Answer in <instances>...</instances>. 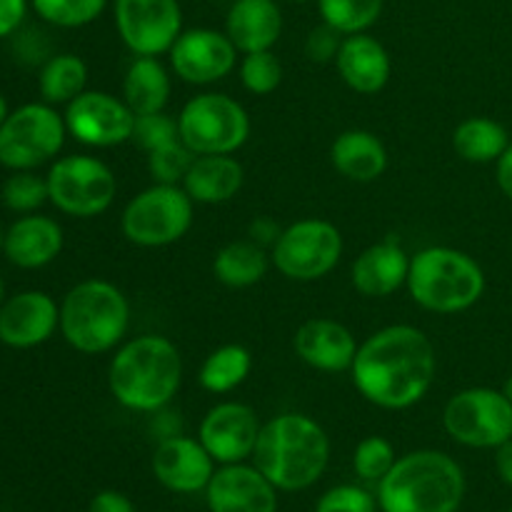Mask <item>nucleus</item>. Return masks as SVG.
I'll use <instances>...</instances> for the list:
<instances>
[{
	"label": "nucleus",
	"instance_id": "obj_1",
	"mask_svg": "<svg viewBox=\"0 0 512 512\" xmlns=\"http://www.w3.org/2000/svg\"><path fill=\"white\" fill-rule=\"evenodd\" d=\"M350 375L370 405L408 410L433 388L438 355L433 340L420 328L405 323L388 325L360 343Z\"/></svg>",
	"mask_w": 512,
	"mask_h": 512
},
{
	"label": "nucleus",
	"instance_id": "obj_2",
	"mask_svg": "<svg viewBox=\"0 0 512 512\" xmlns=\"http://www.w3.org/2000/svg\"><path fill=\"white\" fill-rule=\"evenodd\" d=\"M183 385V355L165 335H138L115 348L108 365V390L133 413H160Z\"/></svg>",
	"mask_w": 512,
	"mask_h": 512
},
{
	"label": "nucleus",
	"instance_id": "obj_3",
	"mask_svg": "<svg viewBox=\"0 0 512 512\" xmlns=\"http://www.w3.org/2000/svg\"><path fill=\"white\" fill-rule=\"evenodd\" d=\"M330 463V438L323 425L303 413H283L263 423L253 465L280 490L300 493L318 483Z\"/></svg>",
	"mask_w": 512,
	"mask_h": 512
},
{
	"label": "nucleus",
	"instance_id": "obj_4",
	"mask_svg": "<svg viewBox=\"0 0 512 512\" xmlns=\"http://www.w3.org/2000/svg\"><path fill=\"white\" fill-rule=\"evenodd\" d=\"M465 490L458 460L443 450H413L380 480L375 498L383 512H458Z\"/></svg>",
	"mask_w": 512,
	"mask_h": 512
},
{
	"label": "nucleus",
	"instance_id": "obj_5",
	"mask_svg": "<svg viewBox=\"0 0 512 512\" xmlns=\"http://www.w3.org/2000/svg\"><path fill=\"white\" fill-rule=\"evenodd\" d=\"M485 270L465 250L430 245L410 258V298L428 313L458 315L480 303L485 295Z\"/></svg>",
	"mask_w": 512,
	"mask_h": 512
},
{
	"label": "nucleus",
	"instance_id": "obj_6",
	"mask_svg": "<svg viewBox=\"0 0 512 512\" xmlns=\"http://www.w3.org/2000/svg\"><path fill=\"white\" fill-rule=\"evenodd\" d=\"M128 328L130 303L110 280H83L60 303V335L83 355L110 353L123 345Z\"/></svg>",
	"mask_w": 512,
	"mask_h": 512
},
{
	"label": "nucleus",
	"instance_id": "obj_7",
	"mask_svg": "<svg viewBox=\"0 0 512 512\" xmlns=\"http://www.w3.org/2000/svg\"><path fill=\"white\" fill-rule=\"evenodd\" d=\"M195 200L183 185L153 183L128 200L120 215L125 240L138 248H168L193 228Z\"/></svg>",
	"mask_w": 512,
	"mask_h": 512
},
{
	"label": "nucleus",
	"instance_id": "obj_8",
	"mask_svg": "<svg viewBox=\"0 0 512 512\" xmlns=\"http://www.w3.org/2000/svg\"><path fill=\"white\" fill-rule=\"evenodd\" d=\"M178 133L195 155H233L248 143L250 115L230 95L200 93L180 110Z\"/></svg>",
	"mask_w": 512,
	"mask_h": 512
},
{
	"label": "nucleus",
	"instance_id": "obj_9",
	"mask_svg": "<svg viewBox=\"0 0 512 512\" xmlns=\"http://www.w3.org/2000/svg\"><path fill=\"white\" fill-rule=\"evenodd\" d=\"M68 128L50 103H25L10 110L0 125V165L8 170H38L58 160Z\"/></svg>",
	"mask_w": 512,
	"mask_h": 512
},
{
	"label": "nucleus",
	"instance_id": "obj_10",
	"mask_svg": "<svg viewBox=\"0 0 512 512\" xmlns=\"http://www.w3.org/2000/svg\"><path fill=\"white\" fill-rule=\"evenodd\" d=\"M45 180L50 203L70 218H98L118 195L113 168L95 155H63L53 160Z\"/></svg>",
	"mask_w": 512,
	"mask_h": 512
},
{
	"label": "nucleus",
	"instance_id": "obj_11",
	"mask_svg": "<svg viewBox=\"0 0 512 512\" xmlns=\"http://www.w3.org/2000/svg\"><path fill=\"white\" fill-rule=\"evenodd\" d=\"M343 235L328 220L305 218L288 225L270 248V260L283 278L313 283L338 268L343 258Z\"/></svg>",
	"mask_w": 512,
	"mask_h": 512
},
{
	"label": "nucleus",
	"instance_id": "obj_12",
	"mask_svg": "<svg viewBox=\"0 0 512 512\" xmlns=\"http://www.w3.org/2000/svg\"><path fill=\"white\" fill-rule=\"evenodd\" d=\"M443 428L455 443L495 450L512 438V403L495 388H465L443 408Z\"/></svg>",
	"mask_w": 512,
	"mask_h": 512
},
{
	"label": "nucleus",
	"instance_id": "obj_13",
	"mask_svg": "<svg viewBox=\"0 0 512 512\" xmlns=\"http://www.w3.org/2000/svg\"><path fill=\"white\" fill-rule=\"evenodd\" d=\"M115 30L133 55L170 53L183 33V8L178 0H115Z\"/></svg>",
	"mask_w": 512,
	"mask_h": 512
},
{
	"label": "nucleus",
	"instance_id": "obj_14",
	"mask_svg": "<svg viewBox=\"0 0 512 512\" xmlns=\"http://www.w3.org/2000/svg\"><path fill=\"white\" fill-rule=\"evenodd\" d=\"M65 128L88 148H115L133 140L135 118L123 98L105 90H85L65 105Z\"/></svg>",
	"mask_w": 512,
	"mask_h": 512
},
{
	"label": "nucleus",
	"instance_id": "obj_15",
	"mask_svg": "<svg viewBox=\"0 0 512 512\" xmlns=\"http://www.w3.org/2000/svg\"><path fill=\"white\" fill-rule=\"evenodd\" d=\"M168 58L170 68L183 83L213 85L233 73L238 65V48L228 33L213 28H190L180 33Z\"/></svg>",
	"mask_w": 512,
	"mask_h": 512
},
{
	"label": "nucleus",
	"instance_id": "obj_16",
	"mask_svg": "<svg viewBox=\"0 0 512 512\" xmlns=\"http://www.w3.org/2000/svg\"><path fill=\"white\" fill-rule=\"evenodd\" d=\"M263 423L250 405L225 400L213 405L200 420L198 440L218 465L245 463L253 458Z\"/></svg>",
	"mask_w": 512,
	"mask_h": 512
},
{
	"label": "nucleus",
	"instance_id": "obj_17",
	"mask_svg": "<svg viewBox=\"0 0 512 512\" xmlns=\"http://www.w3.org/2000/svg\"><path fill=\"white\" fill-rule=\"evenodd\" d=\"M215 460L198 438L170 435L158 443L153 453V475L165 490L178 495L205 493L215 475Z\"/></svg>",
	"mask_w": 512,
	"mask_h": 512
},
{
	"label": "nucleus",
	"instance_id": "obj_18",
	"mask_svg": "<svg viewBox=\"0 0 512 512\" xmlns=\"http://www.w3.org/2000/svg\"><path fill=\"white\" fill-rule=\"evenodd\" d=\"M55 330H60V305L43 290H23L0 305V343L8 348H38Z\"/></svg>",
	"mask_w": 512,
	"mask_h": 512
},
{
	"label": "nucleus",
	"instance_id": "obj_19",
	"mask_svg": "<svg viewBox=\"0 0 512 512\" xmlns=\"http://www.w3.org/2000/svg\"><path fill=\"white\" fill-rule=\"evenodd\" d=\"M280 490L255 465H220L205 488L210 512H278Z\"/></svg>",
	"mask_w": 512,
	"mask_h": 512
},
{
	"label": "nucleus",
	"instance_id": "obj_20",
	"mask_svg": "<svg viewBox=\"0 0 512 512\" xmlns=\"http://www.w3.org/2000/svg\"><path fill=\"white\" fill-rule=\"evenodd\" d=\"M293 348L308 368L320 373H345L353 368L360 345L350 328L338 320L313 318L300 325L293 338Z\"/></svg>",
	"mask_w": 512,
	"mask_h": 512
},
{
	"label": "nucleus",
	"instance_id": "obj_21",
	"mask_svg": "<svg viewBox=\"0 0 512 512\" xmlns=\"http://www.w3.org/2000/svg\"><path fill=\"white\" fill-rule=\"evenodd\" d=\"M410 258L413 255H408L403 243L395 235H388L355 258L350 270L353 288L365 298H390L408 283Z\"/></svg>",
	"mask_w": 512,
	"mask_h": 512
},
{
	"label": "nucleus",
	"instance_id": "obj_22",
	"mask_svg": "<svg viewBox=\"0 0 512 512\" xmlns=\"http://www.w3.org/2000/svg\"><path fill=\"white\" fill-rule=\"evenodd\" d=\"M65 235L58 220L48 215L28 213L20 215L3 240V255L23 270H38L53 263L63 253Z\"/></svg>",
	"mask_w": 512,
	"mask_h": 512
},
{
	"label": "nucleus",
	"instance_id": "obj_23",
	"mask_svg": "<svg viewBox=\"0 0 512 512\" xmlns=\"http://www.w3.org/2000/svg\"><path fill=\"white\" fill-rule=\"evenodd\" d=\"M335 68L350 90L358 95H375L388 85L393 75V60L378 38L368 33H353L343 38Z\"/></svg>",
	"mask_w": 512,
	"mask_h": 512
},
{
	"label": "nucleus",
	"instance_id": "obj_24",
	"mask_svg": "<svg viewBox=\"0 0 512 512\" xmlns=\"http://www.w3.org/2000/svg\"><path fill=\"white\" fill-rule=\"evenodd\" d=\"M225 33L238 53L273 50L283 35V13L275 0H235L225 18Z\"/></svg>",
	"mask_w": 512,
	"mask_h": 512
},
{
	"label": "nucleus",
	"instance_id": "obj_25",
	"mask_svg": "<svg viewBox=\"0 0 512 512\" xmlns=\"http://www.w3.org/2000/svg\"><path fill=\"white\" fill-rule=\"evenodd\" d=\"M245 168L233 155H195L183 188L195 203L220 205L243 190Z\"/></svg>",
	"mask_w": 512,
	"mask_h": 512
},
{
	"label": "nucleus",
	"instance_id": "obj_26",
	"mask_svg": "<svg viewBox=\"0 0 512 512\" xmlns=\"http://www.w3.org/2000/svg\"><path fill=\"white\" fill-rule=\"evenodd\" d=\"M330 163L353 183H373L388 170V148L370 130H345L330 145Z\"/></svg>",
	"mask_w": 512,
	"mask_h": 512
},
{
	"label": "nucleus",
	"instance_id": "obj_27",
	"mask_svg": "<svg viewBox=\"0 0 512 512\" xmlns=\"http://www.w3.org/2000/svg\"><path fill=\"white\" fill-rule=\"evenodd\" d=\"M173 80L158 58L135 55L123 78V100L135 115L163 113L168 108Z\"/></svg>",
	"mask_w": 512,
	"mask_h": 512
},
{
	"label": "nucleus",
	"instance_id": "obj_28",
	"mask_svg": "<svg viewBox=\"0 0 512 512\" xmlns=\"http://www.w3.org/2000/svg\"><path fill=\"white\" fill-rule=\"evenodd\" d=\"M270 263L273 260L268 258L263 245L253 240H233L215 253L213 275L225 288H253L268 275Z\"/></svg>",
	"mask_w": 512,
	"mask_h": 512
},
{
	"label": "nucleus",
	"instance_id": "obj_29",
	"mask_svg": "<svg viewBox=\"0 0 512 512\" xmlns=\"http://www.w3.org/2000/svg\"><path fill=\"white\" fill-rule=\"evenodd\" d=\"M510 133L503 123L485 115L465 118L453 133V148L468 163H498L500 155L508 150Z\"/></svg>",
	"mask_w": 512,
	"mask_h": 512
},
{
	"label": "nucleus",
	"instance_id": "obj_30",
	"mask_svg": "<svg viewBox=\"0 0 512 512\" xmlns=\"http://www.w3.org/2000/svg\"><path fill=\"white\" fill-rule=\"evenodd\" d=\"M253 373V355L245 345L228 343L215 348L200 365L198 380L213 395H228Z\"/></svg>",
	"mask_w": 512,
	"mask_h": 512
},
{
	"label": "nucleus",
	"instance_id": "obj_31",
	"mask_svg": "<svg viewBox=\"0 0 512 512\" xmlns=\"http://www.w3.org/2000/svg\"><path fill=\"white\" fill-rule=\"evenodd\" d=\"M40 98L50 105H68L88 90V65L80 55L58 53L48 58L38 75Z\"/></svg>",
	"mask_w": 512,
	"mask_h": 512
},
{
	"label": "nucleus",
	"instance_id": "obj_32",
	"mask_svg": "<svg viewBox=\"0 0 512 512\" xmlns=\"http://www.w3.org/2000/svg\"><path fill=\"white\" fill-rule=\"evenodd\" d=\"M385 0H318L323 23L333 25L338 33H368L378 23Z\"/></svg>",
	"mask_w": 512,
	"mask_h": 512
},
{
	"label": "nucleus",
	"instance_id": "obj_33",
	"mask_svg": "<svg viewBox=\"0 0 512 512\" xmlns=\"http://www.w3.org/2000/svg\"><path fill=\"white\" fill-rule=\"evenodd\" d=\"M110 0H30L35 13L55 28H83L98 20Z\"/></svg>",
	"mask_w": 512,
	"mask_h": 512
},
{
	"label": "nucleus",
	"instance_id": "obj_34",
	"mask_svg": "<svg viewBox=\"0 0 512 512\" xmlns=\"http://www.w3.org/2000/svg\"><path fill=\"white\" fill-rule=\"evenodd\" d=\"M45 203H50L48 180L40 178L35 170H13L3 183V205L13 213H38Z\"/></svg>",
	"mask_w": 512,
	"mask_h": 512
},
{
	"label": "nucleus",
	"instance_id": "obj_35",
	"mask_svg": "<svg viewBox=\"0 0 512 512\" xmlns=\"http://www.w3.org/2000/svg\"><path fill=\"white\" fill-rule=\"evenodd\" d=\"M395 463H398V453L383 435H368L360 440L353 453V470L363 483L378 485L393 470Z\"/></svg>",
	"mask_w": 512,
	"mask_h": 512
},
{
	"label": "nucleus",
	"instance_id": "obj_36",
	"mask_svg": "<svg viewBox=\"0 0 512 512\" xmlns=\"http://www.w3.org/2000/svg\"><path fill=\"white\" fill-rule=\"evenodd\" d=\"M240 83L253 95H270L283 83V63L273 50H258V53H245L240 60Z\"/></svg>",
	"mask_w": 512,
	"mask_h": 512
},
{
	"label": "nucleus",
	"instance_id": "obj_37",
	"mask_svg": "<svg viewBox=\"0 0 512 512\" xmlns=\"http://www.w3.org/2000/svg\"><path fill=\"white\" fill-rule=\"evenodd\" d=\"M193 160V150H190L183 140H175V143L163 145V148L148 153V173L150 178H153V183L183 185Z\"/></svg>",
	"mask_w": 512,
	"mask_h": 512
},
{
	"label": "nucleus",
	"instance_id": "obj_38",
	"mask_svg": "<svg viewBox=\"0 0 512 512\" xmlns=\"http://www.w3.org/2000/svg\"><path fill=\"white\" fill-rule=\"evenodd\" d=\"M175 140H180L178 118H170L165 110L163 113L138 115V118H135L133 143L138 145V148H143L145 153H153V150L175 143Z\"/></svg>",
	"mask_w": 512,
	"mask_h": 512
},
{
	"label": "nucleus",
	"instance_id": "obj_39",
	"mask_svg": "<svg viewBox=\"0 0 512 512\" xmlns=\"http://www.w3.org/2000/svg\"><path fill=\"white\" fill-rule=\"evenodd\" d=\"M378 498L360 485H335L318 498L315 512H378Z\"/></svg>",
	"mask_w": 512,
	"mask_h": 512
},
{
	"label": "nucleus",
	"instance_id": "obj_40",
	"mask_svg": "<svg viewBox=\"0 0 512 512\" xmlns=\"http://www.w3.org/2000/svg\"><path fill=\"white\" fill-rule=\"evenodd\" d=\"M340 45H343V33H338L333 25L323 23L308 33V40H305V55H308L310 63H335Z\"/></svg>",
	"mask_w": 512,
	"mask_h": 512
},
{
	"label": "nucleus",
	"instance_id": "obj_41",
	"mask_svg": "<svg viewBox=\"0 0 512 512\" xmlns=\"http://www.w3.org/2000/svg\"><path fill=\"white\" fill-rule=\"evenodd\" d=\"M28 13V0H0V40L13 35Z\"/></svg>",
	"mask_w": 512,
	"mask_h": 512
},
{
	"label": "nucleus",
	"instance_id": "obj_42",
	"mask_svg": "<svg viewBox=\"0 0 512 512\" xmlns=\"http://www.w3.org/2000/svg\"><path fill=\"white\" fill-rule=\"evenodd\" d=\"M88 512H135V505L128 495L118 493V490H100L90 500Z\"/></svg>",
	"mask_w": 512,
	"mask_h": 512
},
{
	"label": "nucleus",
	"instance_id": "obj_43",
	"mask_svg": "<svg viewBox=\"0 0 512 512\" xmlns=\"http://www.w3.org/2000/svg\"><path fill=\"white\" fill-rule=\"evenodd\" d=\"M280 233H283V228H280V225L270 218H255L248 228L250 240L258 245H263V248H273V245L278 243Z\"/></svg>",
	"mask_w": 512,
	"mask_h": 512
},
{
	"label": "nucleus",
	"instance_id": "obj_44",
	"mask_svg": "<svg viewBox=\"0 0 512 512\" xmlns=\"http://www.w3.org/2000/svg\"><path fill=\"white\" fill-rule=\"evenodd\" d=\"M495 180H498V188L503 190L505 198L512 200V143L495 163Z\"/></svg>",
	"mask_w": 512,
	"mask_h": 512
},
{
	"label": "nucleus",
	"instance_id": "obj_45",
	"mask_svg": "<svg viewBox=\"0 0 512 512\" xmlns=\"http://www.w3.org/2000/svg\"><path fill=\"white\" fill-rule=\"evenodd\" d=\"M495 470H498V478L512 488V438L495 448Z\"/></svg>",
	"mask_w": 512,
	"mask_h": 512
},
{
	"label": "nucleus",
	"instance_id": "obj_46",
	"mask_svg": "<svg viewBox=\"0 0 512 512\" xmlns=\"http://www.w3.org/2000/svg\"><path fill=\"white\" fill-rule=\"evenodd\" d=\"M10 115V108H8V100H5V95L0 93V125L5 123V118Z\"/></svg>",
	"mask_w": 512,
	"mask_h": 512
},
{
	"label": "nucleus",
	"instance_id": "obj_47",
	"mask_svg": "<svg viewBox=\"0 0 512 512\" xmlns=\"http://www.w3.org/2000/svg\"><path fill=\"white\" fill-rule=\"evenodd\" d=\"M500 390H503V395H505V398H508L510 403H512V375H510L508 380H505V383H503V388H500Z\"/></svg>",
	"mask_w": 512,
	"mask_h": 512
},
{
	"label": "nucleus",
	"instance_id": "obj_48",
	"mask_svg": "<svg viewBox=\"0 0 512 512\" xmlns=\"http://www.w3.org/2000/svg\"><path fill=\"white\" fill-rule=\"evenodd\" d=\"M5 303V283H3V278H0V305Z\"/></svg>",
	"mask_w": 512,
	"mask_h": 512
},
{
	"label": "nucleus",
	"instance_id": "obj_49",
	"mask_svg": "<svg viewBox=\"0 0 512 512\" xmlns=\"http://www.w3.org/2000/svg\"><path fill=\"white\" fill-rule=\"evenodd\" d=\"M3 240H5V230L0 228V253H3Z\"/></svg>",
	"mask_w": 512,
	"mask_h": 512
},
{
	"label": "nucleus",
	"instance_id": "obj_50",
	"mask_svg": "<svg viewBox=\"0 0 512 512\" xmlns=\"http://www.w3.org/2000/svg\"><path fill=\"white\" fill-rule=\"evenodd\" d=\"M288 3H295V5H305V3H310V0H288Z\"/></svg>",
	"mask_w": 512,
	"mask_h": 512
},
{
	"label": "nucleus",
	"instance_id": "obj_51",
	"mask_svg": "<svg viewBox=\"0 0 512 512\" xmlns=\"http://www.w3.org/2000/svg\"><path fill=\"white\" fill-rule=\"evenodd\" d=\"M508 512H512V508H510V510H508Z\"/></svg>",
	"mask_w": 512,
	"mask_h": 512
},
{
	"label": "nucleus",
	"instance_id": "obj_52",
	"mask_svg": "<svg viewBox=\"0 0 512 512\" xmlns=\"http://www.w3.org/2000/svg\"><path fill=\"white\" fill-rule=\"evenodd\" d=\"M163 512H165V510H163Z\"/></svg>",
	"mask_w": 512,
	"mask_h": 512
}]
</instances>
